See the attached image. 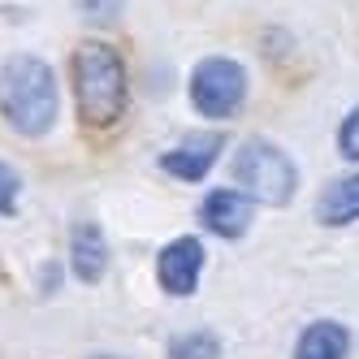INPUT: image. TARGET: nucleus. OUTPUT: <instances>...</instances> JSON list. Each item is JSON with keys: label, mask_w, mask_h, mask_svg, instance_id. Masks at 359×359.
Returning a JSON list of instances; mask_svg holds the SVG:
<instances>
[{"label": "nucleus", "mask_w": 359, "mask_h": 359, "mask_svg": "<svg viewBox=\"0 0 359 359\" xmlns=\"http://www.w3.org/2000/svg\"><path fill=\"white\" fill-rule=\"evenodd\" d=\"M74 100H79V121L91 130H109L126 117V100H130V74L113 43L87 39L74 48Z\"/></svg>", "instance_id": "1"}, {"label": "nucleus", "mask_w": 359, "mask_h": 359, "mask_svg": "<svg viewBox=\"0 0 359 359\" xmlns=\"http://www.w3.org/2000/svg\"><path fill=\"white\" fill-rule=\"evenodd\" d=\"M0 117L27 139H43L57 126V79L43 57L13 53L0 65Z\"/></svg>", "instance_id": "2"}, {"label": "nucleus", "mask_w": 359, "mask_h": 359, "mask_svg": "<svg viewBox=\"0 0 359 359\" xmlns=\"http://www.w3.org/2000/svg\"><path fill=\"white\" fill-rule=\"evenodd\" d=\"M234 182L264 208H286L299 195V165L269 139H247L234 156Z\"/></svg>", "instance_id": "3"}, {"label": "nucleus", "mask_w": 359, "mask_h": 359, "mask_svg": "<svg viewBox=\"0 0 359 359\" xmlns=\"http://www.w3.org/2000/svg\"><path fill=\"white\" fill-rule=\"evenodd\" d=\"M191 104L208 121H229L247 104V69L234 57H203L191 69Z\"/></svg>", "instance_id": "4"}, {"label": "nucleus", "mask_w": 359, "mask_h": 359, "mask_svg": "<svg viewBox=\"0 0 359 359\" xmlns=\"http://www.w3.org/2000/svg\"><path fill=\"white\" fill-rule=\"evenodd\" d=\"M203 277V243L195 234H177L156 255V286L169 299H191Z\"/></svg>", "instance_id": "5"}, {"label": "nucleus", "mask_w": 359, "mask_h": 359, "mask_svg": "<svg viewBox=\"0 0 359 359\" xmlns=\"http://www.w3.org/2000/svg\"><path fill=\"white\" fill-rule=\"evenodd\" d=\"M225 151V135L221 130H191L187 139H177L169 151H161V169L173 177V182H203L212 173V165Z\"/></svg>", "instance_id": "6"}, {"label": "nucleus", "mask_w": 359, "mask_h": 359, "mask_svg": "<svg viewBox=\"0 0 359 359\" xmlns=\"http://www.w3.org/2000/svg\"><path fill=\"white\" fill-rule=\"evenodd\" d=\"M199 221L217 238H243L247 229H251V221H255V199L243 195V191H234V187H217V191L203 195Z\"/></svg>", "instance_id": "7"}, {"label": "nucleus", "mask_w": 359, "mask_h": 359, "mask_svg": "<svg viewBox=\"0 0 359 359\" xmlns=\"http://www.w3.org/2000/svg\"><path fill=\"white\" fill-rule=\"evenodd\" d=\"M69 273L83 281V286H95L109 273V238L95 221H79L69 229Z\"/></svg>", "instance_id": "8"}, {"label": "nucleus", "mask_w": 359, "mask_h": 359, "mask_svg": "<svg viewBox=\"0 0 359 359\" xmlns=\"http://www.w3.org/2000/svg\"><path fill=\"white\" fill-rule=\"evenodd\" d=\"M316 221L329 229H342V225L359 221V169L325 182V191L316 195Z\"/></svg>", "instance_id": "9"}, {"label": "nucleus", "mask_w": 359, "mask_h": 359, "mask_svg": "<svg viewBox=\"0 0 359 359\" xmlns=\"http://www.w3.org/2000/svg\"><path fill=\"white\" fill-rule=\"evenodd\" d=\"M346 355H351V329L342 320H312L294 342V359H346Z\"/></svg>", "instance_id": "10"}, {"label": "nucleus", "mask_w": 359, "mask_h": 359, "mask_svg": "<svg viewBox=\"0 0 359 359\" xmlns=\"http://www.w3.org/2000/svg\"><path fill=\"white\" fill-rule=\"evenodd\" d=\"M169 359H221V338L212 329H187L169 342Z\"/></svg>", "instance_id": "11"}, {"label": "nucleus", "mask_w": 359, "mask_h": 359, "mask_svg": "<svg viewBox=\"0 0 359 359\" xmlns=\"http://www.w3.org/2000/svg\"><path fill=\"white\" fill-rule=\"evenodd\" d=\"M74 5H79V13L91 22V27H113V22L121 18L126 0H74Z\"/></svg>", "instance_id": "12"}, {"label": "nucleus", "mask_w": 359, "mask_h": 359, "mask_svg": "<svg viewBox=\"0 0 359 359\" xmlns=\"http://www.w3.org/2000/svg\"><path fill=\"white\" fill-rule=\"evenodd\" d=\"M338 151L351 161V165H359V104L342 117V126H338Z\"/></svg>", "instance_id": "13"}, {"label": "nucleus", "mask_w": 359, "mask_h": 359, "mask_svg": "<svg viewBox=\"0 0 359 359\" xmlns=\"http://www.w3.org/2000/svg\"><path fill=\"white\" fill-rule=\"evenodd\" d=\"M13 195H18V173L0 165V212H13Z\"/></svg>", "instance_id": "14"}, {"label": "nucleus", "mask_w": 359, "mask_h": 359, "mask_svg": "<svg viewBox=\"0 0 359 359\" xmlns=\"http://www.w3.org/2000/svg\"><path fill=\"white\" fill-rule=\"evenodd\" d=\"M91 359H121V355H91Z\"/></svg>", "instance_id": "15"}]
</instances>
